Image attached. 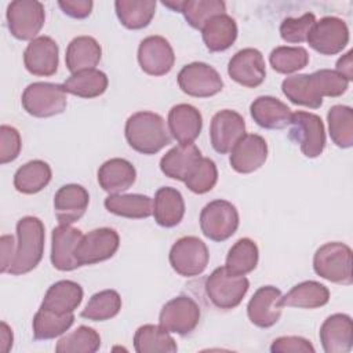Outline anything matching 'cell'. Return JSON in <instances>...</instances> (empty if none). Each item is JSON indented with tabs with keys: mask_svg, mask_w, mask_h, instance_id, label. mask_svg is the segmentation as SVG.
I'll return each mask as SVG.
<instances>
[{
	"mask_svg": "<svg viewBox=\"0 0 353 353\" xmlns=\"http://www.w3.org/2000/svg\"><path fill=\"white\" fill-rule=\"evenodd\" d=\"M83 233L72 225H58L51 233V263L57 270L70 272L80 268L74 258V250Z\"/></svg>",
	"mask_w": 353,
	"mask_h": 353,
	"instance_id": "ffe728a7",
	"label": "cell"
},
{
	"mask_svg": "<svg viewBox=\"0 0 353 353\" xmlns=\"http://www.w3.org/2000/svg\"><path fill=\"white\" fill-rule=\"evenodd\" d=\"M200 317L201 312L197 302L188 295H178L161 307L159 323L170 332L188 335L197 327Z\"/></svg>",
	"mask_w": 353,
	"mask_h": 353,
	"instance_id": "7c38bea8",
	"label": "cell"
},
{
	"mask_svg": "<svg viewBox=\"0 0 353 353\" xmlns=\"http://www.w3.org/2000/svg\"><path fill=\"white\" fill-rule=\"evenodd\" d=\"M216 181L218 170L215 163L208 157H201L193 172L185 181V185L190 192L196 194H204L216 185Z\"/></svg>",
	"mask_w": 353,
	"mask_h": 353,
	"instance_id": "f6af8a7d",
	"label": "cell"
},
{
	"mask_svg": "<svg viewBox=\"0 0 353 353\" xmlns=\"http://www.w3.org/2000/svg\"><path fill=\"white\" fill-rule=\"evenodd\" d=\"M175 62V54L170 41L163 36H148L138 47V63L150 76L167 74Z\"/></svg>",
	"mask_w": 353,
	"mask_h": 353,
	"instance_id": "9a60e30c",
	"label": "cell"
},
{
	"mask_svg": "<svg viewBox=\"0 0 353 353\" xmlns=\"http://www.w3.org/2000/svg\"><path fill=\"white\" fill-rule=\"evenodd\" d=\"M152 215L163 228L176 226L185 215V200L181 192L171 186L160 188L154 194Z\"/></svg>",
	"mask_w": 353,
	"mask_h": 353,
	"instance_id": "83f0119b",
	"label": "cell"
},
{
	"mask_svg": "<svg viewBox=\"0 0 353 353\" xmlns=\"http://www.w3.org/2000/svg\"><path fill=\"white\" fill-rule=\"evenodd\" d=\"M201 37L208 51H225L237 39V23L228 14L215 15L201 28Z\"/></svg>",
	"mask_w": 353,
	"mask_h": 353,
	"instance_id": "f546056e",
	"label": "cell"
},
{
	"mask_svg": "<svg viewBox=\"0 0 353 353\" xmlns=\"http://www.w3.org/2000/svg\"><path fill=\"white\" fill-rule=\"evenodd\" d=\"M352 263V248L341 241L325 243L313 255L316 274L342 285H350L353 283Z\"/></svg>",
	"mask_w": 353,
	"mask_h": 353,
	"instance_id": "3957f363",
	"label": "cell"
},
{
	"mask_svg": "<svg viewBox=\"0 0 353 353\" xmlns=\"http://www.w3.org/2000/svg\"><path fill=\"white\" fill-rule=\"evenodd\" d=\"M52 171L43 160H30L14 174V188L23 194H34L43 190L51 181Z\"/></svg>",
	"mask_w": 353,
	"mask_h": 353,
	"instance_id": "e575fe53",
	"label": "cell"
},
{
	"mask_svg": "<svg viewBox=\"0 0 353 353\" xmlns=\"http://www.w3.org/2000/svg\"><path fill=\"white\" fill-rule=\"evenodd\" d=\"M73 323H74L73 313L59 314L40 306L32 321L33 336L37 341L54 339L57 336L63 335L72 327Z\"/></svg>",
	"mask_w": 353,
	"mask_h": 353,
	"instance_id": "8d00e7d4",
	"label": "cell"
},
{
	"mask_svg": "<svg viewBox=\"0 0 353 353\" xmlns=\"http://www.w3.org/2000/svg\"><path fill=\"white\" fill-rule=\"evenodd\" d=\"M108 76L98 69H85L72 73L63 83V90L80 98H95L102 95L108 88Z\"/></svg>",
	"mask_w": 353,
	"mask_h": 353,
	"instance_id": "836d02e7",
	"label": "cell"
},
{
	"mask_svg": "<svg viewBox=\"0 0 353 353\" xmlns=\"http://www.w3.org/2000/svg\"><path fill=\"white\" fill-rule=\"evenodd\" d=\"M316 22V17L312 12H306L299 18L288 17L280 23V36L290 44H301L306 41L312 26Z\"/></svg>",
	"mask_w": 353,
	"mask_h": 353,
	"instance_id": "7dc6e473",
	"label": "cell"
},
{
	"mask_svg": "<svg viewBox=\"0 0 353 353\" xmlns=\"http://www.w3.org/2000/svg\"><path fill=\"white\" fill-rule=\"evenodd\" d=\"M83 288L73 280H59L51 284L43 298L41 307L59 314L73 313L83 301Z\"/></svg>",
	"mask_w": 353,
	"mask_h": 353,
	"instance_id": "4316f807",
	"label": "cell"
},
{
	"mask_svg": "<svg viewBox=\"0 0 353 353\" xmlns=\"http://www.w3.org/2000/svg\"><path fill=\"white\" fill-rule=\"evenodd\" d=\"M272 353H314L316 349L309 339L296 335L279 336L270 345Z\"/></svg>",
	"mask_w": 353,
	"mask_h": 353,
	"instance_id": "681fc988",
	"label": "cell"
},
{
	"mask_svg": "<svg viewBox=\"0 0 353 353\" xmlns=\"http://www.w3.org/2000/svg\"><path fill=\"white\" fill-rule=\"evenodd\" d=\"M99 186L109 194H119L130 189L137 179V170L125 159L113 157L106 160L97 174Z\"/></svg>",
	"mask_w": 353,
	"mask_h": 353,
	"instance_id": "484cf974",
	"label": "cell"
},
{
	"mask_svg": "<svg viewBox=\"0 0 353 353\" xmlns=\"http://www.w3.org/2000/svg\"><path fill=\"white\" fill-rule=\"evenodd\" d=\"M316 91L321 98H336L346 92L349 88V80L336 70L320 69L310 74Z\"/></svg>",
	"mask_w": 353,
	"mask_h": 353,
	"instance_id": "bcb514c9",
	"label": "cell"
},
{
	"mask_svg": "<svg viewBox=\"0 0 353 353\" xmlns=\"http://www.w3.org/2000/svg\"><path fill=\"white\" fill-rule=\"evenodd\" d=\"M281 291L273 285L259 287L247 305L250 321L259 328L273 327L281 317Z\"/></svg>",
	"mask_w": 353,
	"mask_h": 353,
	"instance_id": "ac0fdd59",
	"label": "cell"
},
{
	"mask_svg": "<svg viewBox=\"0 0 353 353\" xmlns=\"http://www.w3.org/2000/svg\"><path fill=\"white\" fill-rule=\"evenodd\" d=\"M181 12L192 28L201 30L208 19L226 14V4L221 0H185Z\"/></svg>",
	"mask_w": 353,
	"mask_h": 353,
	"instance_id": "ee69618b",
	"label": "cell"
},
{
	"mask_svg": "<svg viewBox=\"0 0 353 353\" xmlns=\"http://www.w3.org/2000/svg\"><path fill=\"white\" fill-rule=\"evenodd\" d=\"M306 41L314 51L323 55H335L347 46L349 28L338 17H324L314 22Z\"/></svg>",
	"mask_w": 353,
	"mask_h": 353,
	"instance_id": "4fadbf2b",
	"label": "cell"
},
{
	"mask_svg": "<svg viewBox=\"0 0 353 353\" xmlns=\"http://www.w3.org/2000/svg\"><path fill=\"white\" fill-rule=\"evenodd\" d=\"M134 349L138 353H175L178 345L160 324H145L134 334Z\"/></svg>",
	"mask_w": 353,
	"mask_h": 353,
	"instance_id": "1f68e13d",
	"label": "cell"
},
{
	"mask_svg": "<svg viewBox=\"0 0 353 353\" xmlns=\"http://www.w3.org/2000/svg\"><path fill=\"white\" fill-rule=\"evenodd\" d=\"M183 1L185 0H164L163 4L168 8H171L172 11H176V12H181L182 7H183Z\"/></svg>",
	"mask_w": 353,
	"mask_h": 353,
	"instance_id": "11a10c76",
	"label": "cell"
},
{
	"mask_svg": "<svg viewBox=\"0 0 353 353\" xmlns=\"http://www.w3.org/2000/svg\"><path fill=\"white\" fill-rule=\"evenodd\" d=\"M179 88L196 98L216 95L223 88V81L216 69L205 62H192L185 65L178 73Z\"/></svg>",
	"mask_w": 353,
	"mask_h": 353,
	"instance_id": "30bf717a",
	"label": "cell"
},
{
	"mask_svg": "<svg viewBox=\"0 0 353 353\" xmlns=\"http://www.w3.org/2000/svg\"><path fill=\"white\" fill-rule=\"evenodd\" d=\"M23 63L29 73L48 77L55 74L59 63V48L50 36H37L23 51Z\"/></svg>",
	"mask_w": 353,
	"mask_h": 353,
	"instance_id": "e0dca14e",
	"label": "cell"
},
{
	"mask_svg": "<svg viewBox=\"0 0 353 353\" xmlns=\"http://www.w3.org/2000/svg\"><path fill=\"white\" fill-rule=\"evenodd\" d=\"M102 57L99 43L91 36L74 37L66 48L65 63L70 73L85 69H95Z\"/></svg>",
	"mask_w": 353,
	"mask_h": 353,
	"instance_id": "f1b7e54d",
	"label": "cell"
},
{
	"mask_svg": "<svg viewBox=\"0 0 353 353\" xmlns=\"http://www.w3.org/2000/svg\"><path fill=\"white\" fill-rule=\"evenodd\" d=\"M325 353H347L353 346V321L349 314L334 313L328 316L319 331Z\"/></svg>",
	"mask_w": 353,
	"mask_h": 353,
	"instance_id": "7402d4cb",
	"label": "cell"
},
{
	"mask_svg": "<svg viewBox=\"0 0 353 353\" xmlns=\"http://www.w3.org/2000/svg\"><path fill=\"white\" fill-rule=\"evenodd\" d=\"M15 241L14 237L10 234H3L0 237V251H1V263H0V272L8 273V269L14 261L15 256Z\"/></svg>",
	"mask_w": 353,
	"mask_h": 353,
	"instance_id": "816d5d0a",
	"label": "cell"
},
{
	"mask_svg": "<svg viewBox=\"0 0 353 353\" xmlns=\"http://www.w3.org/2000/svg\"><path fill=\"white\" fill-rule=\"evenodd\" d=\"M22 148L21 134L15 127L3 124L0 127V163L7 164L14 161Z\"/></svg>",
	"mask_w": 353,
	"mask_h": 353,
	"instance_id": "c3c4849f",
	"label": "cell"
},
{
	"mask_svg": "<svg viewBox=\"0 0 353 353\" xmlns=\"http://www.w3.org/2000/svg\"><path fill=\"white\" fill-rule=\"evenodd\" d=\"M105 208L114 215L130 218V219H143L153 214V200L146 194H109L103 201Z\"/></svg>",
	"mask_w": 353,
	"mask_h": 353,
	"instance_id": "d6a6232c",
	"label": "cell"
},
{
	"mask_svg": "<svg viewBox=\"0 0 353 353\" xmlns=\"http://www.w3.org/2000/svg\"><path fill=\"white\" fill-rule=\"evenodd\" d=\"M124 135L128 145L142 154H154L171 142L164 119L148 110L132 113L127 119Z\"/></svg>",
	"mask_w": 353,
	"mask_h": 353,
	"instance_id": "6da1fadb",
	"label": "cell"
},
{
	"mask_svg": "<svg viewBox=\"0 0 353 353\" xmlns=\"http://www.w3.org/2000/svg\"><path fill=\"white\" fill-rule=\"evenodd\" d=\"M330 301V290L314 280H306L294 285L285 295L281 296V306L298 309H317L327 305Z\"/></svg>",
	"mask_w": 353,
	"mask_h": 353,
	"instance_id": "4dcf8cb0",
	"label": "cell"
},
{
	"mask_svg": "<svg viewBox=\"0 0 353 353\" xmlns=\"http://www.w3.org/2000/svg\"><path fill=\"white\" fill-rule=\"evenodd\" d=\"M290 138L299 145L301 152L309 157H319L325 148V128L320 116L298 110L290 121Z\"/></svg>",
	"mask_w": 353,
	"mask_h": 353,
	"instance_id": "9c48e42d",
	"label": "cell"
},
{
	"mask_svg": "<svg viewBox=\"0 0 353 353\" xmlns=\"http://www.w3.org/2000/svg\"><path fill=\"white\" fill-rule=\"evenodd\" d=\"M12 339H14V336H12L11 328L7 325L6 321H1V324H0V350L7 353L12 346Z\"/></svg>",
	"mask_w": 353,
	"mask_h": 353,
	"instance_id": "db71d44e",
	"label": "cell"
},
{
	"mask_svg": "<svg viewBox=\"0 0 353 353\" xmlns=\"http://www.w3.org/2000/svg\"><path fill=\"white\" fill-rule=\"evenodd\" d=\"M170 265L182 277L201 274L210 261V252L203 240L196 236L178 239L170 250Z\"/></svg>",
	"mask_w": 353,
	"mask_h": 353,
	"instance_id": "52a82bcc",
	"label": "cell"
},
{
	"mask_svg": "<svg viewBox=\"0 0 353 353\" xmlns=\"http://www.w3.org/2000/svg\"><path fill=\"white\" fill-rule=\"evenodd\" d=\"M116 15L120 23L131 30L146 28L154 17V0H116Z\"/></svg>",
	"mask_w": 353,
	"mask_h": 353,
	"instance_id": "d590c367",
	"label": "cell"
},
{
	"mask_svg": "<svg viewBox=\"0 0 353 353\" xmlns=\"http://www.w3.org/2000/svg\"><path fill=\"white\" fill-rule=\"evenodd\" d=\"M46 230L44 223L37 216H23L17 222V250L14 261L8 269L12 276L32 272L44 254Z\"/></svg>",
	"mask_w": 353,
	"mask_h": 353,
	"instance_id": "7a4b0ae2",
	"label": "cell"
},
{
	"mask_svg": "<svg viewBox=\"0 0 353 353\" xmlns=\"http://www.w3.org/2000/svg\"><path fill=\"white\" fill-rule=\"evenodd\" d=\"M269 62L273 70L281 74H290L307 66L309 54L303 47L279 46L272 50Z\"/></svg>",
	"mask_w": 353,
	"mask_h": 353,
	"instance_id": "7bdbcfd3",
	"label": "cell"
},
{
	"mask_svg": "<svg viewBox=\"0 0 353 353\" xmlns=\"http://www.w3.org/2000/svg\"><path fill=\"white\" fill-rule=\"evenodd\" d=\"M239 211L228 200L216 199L205 204L200 212V229L212 241H225L239 228Z\"/></svg>",
	"mask_w": 353,
	"mask_h": 353,
	"instance_id": "8992f818",
	"label": "cell"
},
{
	"mask_svg": "<svg viewBox=\"0 0 353 353\" xmlns=\"http://www.w3.org/2000/svg\"><path fill=\"white\" fill-rule=\"evenodd\" d=\"M90 194L87 189L77 183L61 186L54 196V212L59 225L77 222L87 211Z\"/></svg>",
	"mask_w": 353,
	"mask_h": 353,
	"instance_id": "44dd1931",
	"label": "cell"
},
{
	"mask_svg": "<svg viewBox=\"0 0 353 353\" xmlns=\"http://www.w3.org/2000/svg\"><path fill=\"white\" fill-rule=\"evenodd\" d=\"M168 131L178 143H193L203 128V116L189 103H178L168 112Z\"/></svg>",
	"mask_w": 353,
	"mask_h": 353,
	"instance_id": "603a6c76",
	"label": "cell"
},
{
	"mask_svg": "<svg viewBox=\"0 0 353 353\" xmlns=\"http://www.w3.org/2000/svg\"><path fill=\"white\" fill-rule=\"evenodd\" d=\"M250 114L262 128L283 130L290 125L292 112L280 99L270 95H262L254 99L250 105Z\"/></svg>",
	"mask_w": 353,
	"mask_h": 353,
	"instance_id": "d4e9b609",
	"label": "cell"
},
{
	"mask_svg": "<svg viewBox=\"0 0 353 353\" xmlns=\"http://www.w3.org/2000/svg\"><path fill=\"white\" fill-rule=\"evenodd\" d=\"M120 245L119 233L112 228H98L87 234L76 245L74 258L80 266L94 265L112 258Z\"/></svg>",
	"mask_w": 353,
	"mask_h": 353,
	"instance_id": "8fae6325",
	"label": "cell"
},
{
	"mask_svg": "<svg viewBox=\"0 0 353 353\" xmlns=\"http://www.w3.org/2000/svg\"><path fill=\"white\" fill-rule=\"evenodd\" d=\"M101 346V335L91 327L80 325L63 335L55 346L57 353H94Z\"/></svg>",
	"mask_w": 353,
	"mask_h": 353,
	"instance_id": "b9f144b4",
	"label": "cell"
},
{
	"mask_svg": "<svg viewBox=\"0 0 353 353\" xmlns=\"http://www.w3.org/2000/svg\"><path fill=\"white\" fill-rule=\"evenodd\" d=\"M6 18L15 39L32 41L44 26V6L37 0H14L7 7Z\"/></svg>",
	"mask_w": 353,
	"mask_h": 353,
	"instance_id": "ba28073f",
	"label": "cell"
},
{
	"mask_svg": "<svg viewBox=\"0 0 353 353\" xmlns=\"http://www.w3.org/2000/svg\"><path fill=\"white\" fill-rule=\"evenodd\" d=\"M66 94L62 84L36 81L23 90L21 103L30 116L52 117L63 113L66 109Z\"/></svg>",
	"mask_w": 353,
	"mask_h": 353,
	"instance_id": "5b68a950",
	"label": "cell"
},
{
	"mask_svg": "<svg viewBox=\"0 0 353 353\" xmlns=\"http://www.w3.org/2000/svg\"><path fill=\"white\" fill-rule=\"evenodd\" d=\"M353 62H352V51H347L336 61V72L345 76L349 81L353 79Z\"/></svg>",
	"mask_w": 353,
	"mask_h": 353,
	"instance_id": "f5cc1de1",
	"label": "cell"
},
{
	"mask_svg": "<svg viewBox=\"0 0 353 353\" xmlns=\"http://www.w3.org/2000/svg\"><path fill=\"white\" fill-rule=\"evenodd\" d=\"M201 157V152L194 143H178L161 157L160 170L165 176L185 182Z\"/></svg>",
	"mask_w": 353,
	"mask_h": 353,
	"instance_id": "cb8c5ba5",
	"label": "cell"
},
{
	"mask_svg": "<svg viewBox=\"0 0 353 353\" xmlns=\"http://www.w3.org/2000/svg\"><path fill=\"white\" fill-rule=\"evenodd\" d=\"M121 309V296L114 290H102L94 294L81 310V317L91 321L110 320Z\"/></svg>",
	"mask_w": 353,
	"mask_h": 353,
	"instance_id": "60d3db41",
	"label": "cell"
},
{
	"mask_svg": "<svg viewBox=\"0 0 353 353\" xmlns=\"http://www.w3.org/2000/svg\"><path fill=\"white\" fill-rule=\"evenodd\" d=\"M204 287L208 299L215 307L230 310L241 303L250 288V281L245 276L232 273L226 266H221L207 277Z\"/></svg>",
	"mask_w": 353,
	"mask_h": 353,
	"instance_id": "277c9868",
	"label": "cell"
},
{
	"mask_svg": "<svg viewBox=\"0 0 353 353\" xmlns=\"http://www.w3.org/2000/svg\"><path fill=\"white\" fill-rule=\"evenodd\" d=\"M331 141L342 149L353 146V110L346 105H334L327 112Z\"/></svg>",
	"mask_w": 353,
	"mask_h": 353,
	"instance_id": "f35d334b",
	"label": "cell"
},
{
	"mask_svg": "<svg viewBox=\"0 0 353 353\" xmlns=\"http://www.w3.org/2000/svg\"><path fill=\"white\" fill-rule=\"evenodd\" d=\"M259 259V250L254 240L248 237L239 239L229 250L226 255V269L236 274L245 276L252 272Z\"/></svg>",
	"mask_w": 353,
	"mask_h": 353,
	"instance_id": "ab89813d",
	"label": "cell"
},
{
	"mask_svg": "<svg viewBox=\"0 0 353 353\" xmlns=\"http://www.w3.org/2000/svg\"><path fill=\"white\" fill-rule=\"evenodd\" d=\"M58 6L68 17L84 19L91 14L94 3L91 0H59Z\"/></svg>",
	"mask_w": 353,
	"mask_h": 353,
	"instance_id": "f907efd6",
	"label": "cell"
},
{
	"mask_svg": "<svg viewBox=\"0 0 353 353\" xmlns=\"http://www.w3.org/2000/svg\"><path fill=\"white\" fill-rule=\"evenodd\" d=\"M268 159V143L258 134H244L230 150V167L239 174L259 170Z\"/></svg>",
	"mask_w": 353,
	"mask_h": 353,
	"instance_id": "d6986e66",
	"label": "cell"
},
{
	"mask_svg": "<svg viewBox=\"0 0 353 353\" xmlns=\"http://www.w3.org/2000/svg\"><path fill=\"white\" fill-rule=\"evenodd\" d=\"M228 74L232 80L247 88L261 85L266 77V65L262 52L251 47L237 51L228 63Z\"/></svg>",
	"mask_w": 353,
	"mask_h": 353,
	"instance_id": "2e32d148",
	"label": "cell"
},
{
	"mask_svg": "<svg viewBox=\"0 0 353 353\" xmlns=\"http://www.w3.org/2000/svg\"><path fill=\"white\" fill-rule=\"evenodd\" d=\"M281 91L295 105L319 109L323 105V98L314 88L310 74H294L285 77L281 83Z\"/></svg>",
	"mask_w": 353,
	"mask_h": 353,
	"instance_id": "74e56055",
	"label": "cell"
},
{
	"mask_svg": "<svg viewBox=\"0 0 353 353\" xmlns=\"http://www.w3.org/2000/svg\"><path fill=\"white\" fill-rule=\"evenodd\" d=\"M244 134L245 121L239 112L223 109L212 116L210 124V141L215 152L221 154L230 153Z\"/></svg>",
	"mask_w": 353,
	"mask_h": 353,
	"instance_id": "5bb4252c",
	"label": "cell"
}]
</instances>
